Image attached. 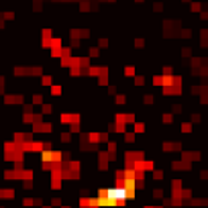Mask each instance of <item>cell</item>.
Segmentation results:
<instances>
[{"label": "cell", "instance_id": "obj_1", "mask_svg": "<svg viewBox=\"0 0 208 208\" xmlns=\"http://www.w3.org/2000/svg\"><path fill=\"white\" fill-rule=\"evenodd\" d=\"M41 161H51V163H57V161H61V151H59V149L41 151Z\"/></svg>", "mask_w": 208, "mask_h": 208}, {"label": "cell", "instance_id": "obj_2", "mask_svg": "<svg viewBox=\"0 0 208 208\" xmlns=\"http://www.w3.org/2000/svg\"><path fill=\"white\" fill-rule=\"evenodd\" d=\"M202 153L200 151H188V149H182V161L186 163H192V161H200Z\"/></svg>", "mask_w": 208, "mask_h": 208}, {"label": "cell", "instance_id": "obj_3", "mask_svg": "<svg viewBox=\"0 0 208 208\" xmlns=\"http://www.w3.org/2000/svg\"><path fill=\"white\" fill-rule=\"evenodd\" d=\"M161 149L165 153H170V151H182L184 149V143L182 141H165V143H161Z\"/></svg>", "mask_w": 208, "mask_h": 208}, {"label": "cell", "instance_id": "obj_4", "mask_svg": "<svg viewBox=\"0 0 208 208\" xmlns=\"http://www.w3.org/2000/svg\"><path fill=\"white\" fill-rule=\"evenodd\" d=\"M59 122H61V125L82 122V116H80V114H69V112H61V114H59Z\"/></svg>", "mask_w": 208, "mask_h": 208}, {"label": "cell", "instance_id": "obj_5", "mask_svg": "<svg viewBox=\"0 0 208 208\" xmlns=\"http://www.w3.org/2000/svg\"><path fill=\"white\" fill-rule=\"evenodd\" d=\"M31 133H53V125L51 122H33V131Z\"/></svg>", "mask_w": 208, "mask_h": 208}, {"label": "cell", "instance_id": "obj_6", "mask_svg": "<svg viewBox=\"0 0 208 208\" xmlns=\"http://www.w3.org/2000/svg\"><path fill=\"white\" fill-rule=\"evenodd\" d=\"M171 170L174 171H190L192 170V163H186L182 159H174L171 161Z\"/></svg>", "mask_w": 208, "mask_h": 208}, {"label": "cell", "instance_id": "obj_7", "mask_svg": "<svg viewBox=\"0 0 208 208\" xmlns=\"http://www.w3.org/2000/svg\"><path fill=\"white\" fill-rule=\"evenodd\" d=\"M147 131V122L145 121H135L133 122V133L135 135H141V133H145Z\"/></svg>", "mask_w": 208, "mask_h": 208}, {"label": "cell", "instance_id": "obj_8", "mask_svg": "<svg viewBox=\"0 0 208 208\" xmlns=\"http://www.w3.org/2000/svg\"><path fill=\"white\" fill-rule=\"evenodd\" d=\"M0 200H15V190L0 188Z\"/></svg>", "mask_w": 208, "mask_h": 208}, {"label": "cell", "instance_id": "obj_9", "mask_svg": "<svg viewBox=\"0 0 208 208\" xmlns=\"http://www.w3.org/2000/svg\"><path fill=\"white\" fill-rule=\"evenodd\" d=\"M122 139H125V143H126V145H135L137 135H135L133 131H125V133H122Z\"/></svg>", "mask_w": 208, "mask_h": 208}, {"label": "cell", "instance_id": "obj_10", "mask_svg": "<svg viewBox=\"0 0 208 208\" xmlns=\"http://www.w3.org/2000/svg\"><path fill=\"white\" fill-rule=\"evenodd\" d=\"M72 133L69 131H61L59 133V141H61V143H65V145H69V143H72Z\"/></svg>", "mask_w": 208, "mask_h": 208}, {"label": "cell", "instance_id": "obj_11", "mask_svg": "<svg viewBox=\"0 0 208 208\" xmlns=\"http://www.w3.org/2000/svg\"><path fill=\"white\" fill-rule=\"evenodd\" d=\"M151 178H153L155 182H161V179L165 178V171H163V170H157V167H155V170L151 171Z\"/></svg>", "mask_w": 208, "mask_h": 208}, {"label": "cell", "instance_id": "obj_12", "mask_svg": "<svg viewBox=\"0 0 208 208\" xmlns=\"http://www.w3.org/2000/svg\"><path fill=\"white\" fill-rule=\"evenodd\" d=\"M41 80H39V82L43 84V86H51V84H53V76H49V73H41Z\"/></svg>", "mask_w": 208, "mask_h": 208}, {"label": "cell", "instance_id": "obj_13", "mask_svg": "<svg viewBox=\"0 0 208 208\" xmlns=\"http://www.w3.org/2000/svg\"><path fill=\"white\" fill-rule=\"evenodd\" d=\"M51 112H53V104H49V102H43V104H41V114H51Z\"/></svg>", "mask_w": 208, "mask_h": 208}, {"label": "cell", "instance_id": "obj_14", "mask_svg": "<svg viewBox=\"0 0 208 208\" xmlns=\"http://www.w3.org/2000/svg\"><path fill=\"white\" fill-rule=\"evenodd\" d=\"M43 73V69L39 68V65H35V68H27V76L33 77V76H41Z\"/></svg>", "mask_w": 208, "mask_h": 208}, {"label": "cell", "instance_id": "obj_15", "mask_svg": "<svg viewBox=\"0 0 208 208\" xmlns=\"http://www.w3.org/2000/svg\"><path fill=\"white\" fill-rule=\"evenodd\" d=\"M61 92H63V88L59 86V84H51V96L59 98V96H61Z\"/></svg>", "mask_w": 208, "mask_h": 208}, {"label": "cell", "instance_id": "obj_16", "mask_svg": "<svg viewBox=\"0 0 208 208\" xmlns=\"http://www.w3.org/2000/svg\"><path fill=\"white\" fill-rule=\"evenodd\" d=\"M122 76L125 77H133L135 76V68H133V65H125V68H122Z\"/></svg>", "mask_w": 208, "mask_h": 208}, {"label": "cell", "instance_id": "obj_17", "mask_svg": "<svg viewBox=\"0 0 208 208\" xmlns=\"http://www.w3.org/2000/svg\"><path fill=\"white\" fill-rule=\"evenodd\" d=\"M98 86H110V73L108 76H98Z\"/></svg>", "mask_w": 208, "mask_h": 208}, {"label": "cell", "instance_id": "obj_18", "mask_svg": "<svg viewBox=\"0 0 208 208\" xmlns=\"http://www.w3.org/2000/svg\"><path fill=\"white\" fill-rule=\"evenodd\" d=\"M43 102H45L43 94H39V92H35V94H33V102H31L33 106H35V104H43Z\"/></svg>", "mask_w": 208, "mask_h": 208}, {"label": "cell", "instance_id": "obj_19", "mask_svg": "<svg viewBox=\"0 0 208 208\" xmlns=\"http://www.w3.org/2000/svg\"><path fill=\"white\" fill-rule=\"evenodd\" d=\"M114 102L118 104V106L126 104V94H114Z\"/></svg>", "mask_w": 208, "mask_h": 208}, {"label": "cell", "instance_id": "obj_20", "mask_svg": "<svg viewBox=\"0 0 208 208\" xmlns=\"http://www.w3.org/2000/svg\"><path fill=\"white\" fill-rule=\"evenodd\" d=\"M143 102H145L147 106H151V104H153V102H155V96H153V94H151V92L143 94Z\"/></svg>", "mask_w": 208, "mask_h": 208}, {"label": "cell", "instance_id": "obj_21", "mask_svg": "<svg viewBox=\"0 0 208 208\" xmlns=\"http://www.w3.org/2000/svg\"><path fill=\"white\" fill-rule=\"evenodd\" d=\"M20 204H23L24 208H33V206H35V198H29V196H24Z\"/></svg>", "mask_w": 208, "mask_h": 208}, {"label": "cell", "instance_id": "obj_22", "mask_svg": "<svg viewBox=\"0 0 208 208\" xmlns=\"http://www.w3.org/2000/svg\"><path fill=\"white\" fill-rule=\"evenodd\" d=\"M179 129H182V133H192V122L190 121H186V122H182V125H179Z\"/></svg>", "mask_w": 208, "mask_h": 208}, {"label": "cell", "instance_id": "obj_23", "mask_svg": "<svg viewBox=\"0 0 208 208\" xmlns=\"http://www.w3.org/2000/svg\"><path fill=\"white\" fill-rule=\"evenodd\" d=\"M163 196H165V192H163L161 188H155V190H153V198H155V200H163Z\"/></svg>", "mask_w": 208, "mask_h": 208}, {"label": "cell", "instance_id": "obj_24", "mask_svg": "<svg viewBox=\"0 0 208 208\" xmlns=\"http://www.w3.org/2000/svg\"><path fill=\"white\" fill-rule=\"evenodd\" d=\"M125 122L126 125H133L135 122V112H125Z\"/></svg>", "mask_w": 208, "mask_h": 208}, {"label": "cell", "instance_id": "obj_25", "mask_svg": "<svg viewBox=\"0 0 208 208\" xmlns=\"http://www.w3.org/2000/svg\"><path fill=\"white\" fill-rule=\"evenodd\" d=\"M80 131H82L80 122H72V125H69V133H72V135H76V133H80Z\"/></svg>", "mask_w": 208, "mask_h": 208}, {"label": "cell", "instance_id": "obj_26", "mask_svg": "<svg viewBox=\"0 0 208 208\" xmlns=\"http://www.w3.org/2000/svg\"><path fill=\"white\" fill-rule=\"evenodd\" d=\"M96 157H98V161H108V163H110V157H108V153H106V151H98V155H96Z\"/></svg>", "mask_w": 208, "mask_h": 208}, {"label": "cell", "instance_id": "obj_27", "mask_svg": "<svg viewBox=\"0 0 208 208\" xmlns=\"http://www.w3.org/2000/svg\"><path fill=\"white\" fill-rule=\"evenodd\" d=\"M161 121H163L165 125H171V121H174V114H171V112H165V114L161 116Z\"/></svg>", "mask_w": 208, "mask_h": 208}, {"label": "cell", "instance_id": "obj_28", "mask_svg": "<svg viewBox=\"0 0 208 208\" xmlns=\"http://www.w3.org/2000/svg\"><path fill=\"white\" fill-rule=\"evenodd\" d=\"M98 55H100V49L98 47H90L88 49V57H98Z\"/></svg>", "mask_w": 208, "mask_h": 208}, {"label": "cell", "instance_id": "obj_29", "mask_svg": "<svg viewBox=\"0 0 208 208\" xmlns=\"http://www.w3.org/2000/svg\"><path fill=\"white\" fill-rule=\"evenodd\" d=\"M133 77H135V80H133L135 86H145V76H133Z\"/></svg>", "mask_w": 208, "mask_h": 208}, {"label": "cell", "instance_id": "obj_30", "mask_svg": "<svg viewBox=\"0 0 208 208\" xmlns=\"http://www.w3.org/2000/svg\"><path fill=\"white\" fill-rule=\"evenodd\" d=\"M182 110H184V106H182V104H174V106H171V114H182Z\"/></svg>", "mask_w": 208, "mask_h": 208}, {"label": "cell", "instance_id": "obj_31", "mask_svg": "<svg viewBox=\"0 0 208 208\" xmlns=\"http://www.w3.org/2000/svg\"><path fill=\"white\" fill-rule=\"evenodd\" d=\"M12 73H15L16 77H20V76H27V68H15V72H12Z\"/></svg>", "mask_w": 208, "mask_h": 208}, {"label": "cell", "instance_id": "obj_32", "mask_svg": "<svg viewBox=\"0 0 208 208\" xmlns=\"http://www.w3.org/2000/svg\"><path fill=\"white\" fill-rule=\"evenodd\" d=\"M108 165H110L108 161H98V171H106Z\"/></svg>", "mask_w": 208, "mask_h": 208}, {"label": "cell", "instance_id": "obj_33", "mask_svg": "<svg viewBox=\"0 0 208 208\" xmlns=\"http://www.w3.org/2000/svg\"><path fill=\"white\" fill-rule=\"evenodd\" d=\"M63 204V200L59 198V196H55V198H51V204H49V206H61Z\"/></svg>", "mask_w": 208, "mask_h": 208}, {"label": "cell", "instance_id": "obj_34", "mask_svg": "<svg viewBox=\"0 0 208 208\" xmlns=\"http://www.w3.org/2000/svg\"><path fill=\"white\" fill-rule=\"evenodd\" d=\"M202 121V116L198 114V112H192V116H190V122H200Z\"/></svg>", "mask_w": 208, "mask_h": 208}, {"label": "cell", "instance_id": "obj_35", "mask_svg": "<svg viewBox=\"0 0 208 208\" xmlns=\"http://www.w3.org/2000/svg\"><path fill=\"white\" fill-rule=\"evenodd\" d=\"M20 106H23V112H33V104H31V102H29V104H27V102H24V104H20Z\"/></svg>", "mask_w": 208, "mask_h": 208}, {"label": "cell", "instance_id": "obj_36", "mask_svg": "<svg viewBox=\"0 0 208 208\" xmlns=\"http://www.w3.org/2000/svg\"><path fill=\"white\" fill-rule=\"evenodd\" d=\"M108 94H110V96H114V94H118V88H116V84H112V86H108Z\"/></svg>", "mask_w": 208, "mask_h": 208}, {"label": "cell", "instance_id": "obj_37", "mask_svg": "<svg viewBox=\"0 0 208 208\" xmlns=\"http://www.w3.org/2000/svg\"><path fill=\"white\" fill-rule=\"evenodd\" d=\"M163 76H174V69H171L170 65H165L163 68Z\"/></svg>", "mask_w": 208, "mask_h": 208}, {"label": "cell", "instance_id": "obj_38", "mask_svg": "<svg viewBox=\"0 0 208 208\" xmlns=\"http://www.w3.org/2000/svg\"><path fill=\"white\" fill-rule=\"evenodd\" d=\"M182 55H184V57H190V55H192V49H190V47H184V49H182Z\"/></svg>", "mask_w": 208, "mask_h": 208}, {"label": "cell", "instance_id": "obj_39", "mask_svg": "<svg viewBox=\"0 0 208 208\" xmlns=\"http://www.w3.org/2000/svg\"><path fill=\"white\" fill-rule=\"evenodd\" d=\"M98 45H100L102 49H104V47H108V39H100V41H98Z\"/></svg>", "mask_w": 208, "mask_h": 208}, {"label": "cell", "instance_id": "obj_40", "mask_svg": "<svg viewBox=\"0 0 208 208\" xmlns=\"http://www.w3.org/2000/svg\"><path fill=\"white\" fill-rule=\"evenodd\" d=\"M135 47H145V41H143V39H137V41H135Z\"/></svg>", "mask_w": 208, "mask_h": 208}, {"label": "cell", "instance_id": "obj_41", "mask_svg": "<svg viewBox=\"0 0 208 208\" xmlns=\"http://www.w3.org/2000/svg\"><path fill=\"white\" fill-rule=\"evenodd\" d=\"M200 179H208V171H206V170L200 171Z\"/></svg>", "mask_w": 208, "mask_h": 208}, {"label": "cell", "instance_id": "obj_42", "mask_svg": "<svg viewBox=\"0 0 208 208\" xmlns=\"http://www.w3.org/2000/svg\"><path fill=\"white\" fill-rule=\"evenodd\" d=\"M143 208H155V206H153V204H145V206H143Z\"/></svg>", "mask_w": 208, "mask_h": 208}, {"label": "cell", "instance_id": "obj_43", "mask_svg": "<svg viewBox=\"0 0 208 208\" xmlns=\"http://www.w3.org/2000/svg\"><path fill=\"white\" fill-rule=\"evenodd\" d=\"M61 208H72V206H69V204H61Z\"/></svg>", "mask_w": 208, "mask_h": 208}, {"label": "cell", "instance_id": "obj_44", "mask_svg": "<svg viewBox=\"0 0 208 208\" xmlns=\"http://www.w3.org/2000/svg\"><path fill=\"white\" fill-rule=\"evenodd\" d=\"M41 208H53V206H49V204H43V206H41Z\"/></svg>", "mask_w": 208, "mask_h": 208}, {"label": "cell", "instance_id": "obj_45", "mask_svg": "<svg viewBox=\"0 0 208 208\" xmlns=\"http://www.w3.org/2000/svg\"><path fill=\"white\" fill-rule=\"evenodd\" d=\"M0 208H6V206H2V204H0Z\"/></svg>", "mask_w": 208, "mask_h": 208}]
</instances>
